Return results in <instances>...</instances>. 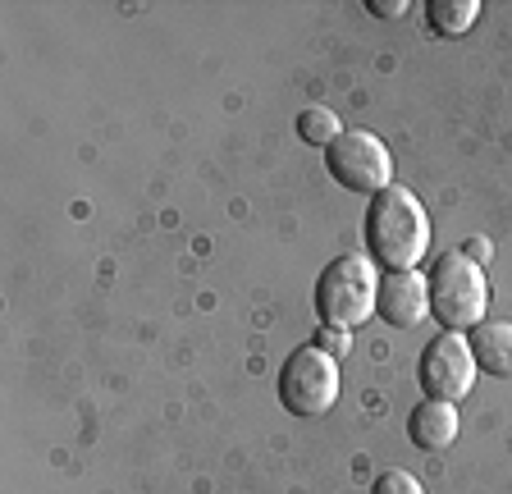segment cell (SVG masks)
<instances>
[{
    "mask_svg": "<svg viewBox=\"0 0 512 494\" xmlns=\"http://www.w3.org/2000/svg\"><path fill=\"white\" fill-rule=\"evenodd\" d=\"M366 247L384 270H416L430 252V215L412 188L389 183L366 206Z\"/></svg>",
    "mask_w": 512,
    "mask_h": 494,
    "instance_id": "6da1fadb",
    "label": "cell"
},
{
    "mask_svg": "<svg viewBox=\"0 0 512 494\" xmlns=\"http://www.w3.org/2000/svg\"><path fill=\"white\" fill-rule=\"evenodd\" d=\"M430 316H435L444 330L471 334L485 312H490V280H485V266H476L462 252H444V257L430 266Z\"/></svg>",
    "mask_w": 512,
    "mask_h": 494,
    "instance_id": "7a4b0ae2",
    "label": "cell"
},
{
    "mask_svg": "<svg viewBox=\"0 0 512 494\" xmlns=\"http://www.w3.org/2000/svg\"><path fill=\"white\" fill-rule=\"evenodd\" d=\"M375 293H380V275L366 257L357 252H343L334 257L330 266L320 270L316 280V312H320V325H362L375 316Z\"/></svg>",
    "mask_w": 512,
    "mask_h": 494,
    "instance_id": "3957f363",
    "label": "cell"
},
{
    "mask_svg": "<svg viewBox=\"0 0 512 494\" xmlns=\"http://www.w3.org/2000/svg\"><path fill=\"white\" fill-rule=\"evenodd\" d=\"M279 403H284L293 417H325V412L339 403V362L320 348H298V353L284 362L279 371Z\"/></svg>",
    "mask_w": 512,
    "mask_h": 494,
    "instance_id": "277c9868",
    "label": "cell"
},
{
    "mask_svg": "<svg viewBox=\"0 0 512 494\" xmlns=\"http://www.w3.org/2000/svg\"><path fill=\"white\" fill-rule=\"evenodd\" d=\"M325 165L348 193L362 197H375L394 183V156L371 129H343L334 147H325Z\"/></svg>",
    "mask_w": 512,
    "mask_h": 494,
    "instance_id": "5b68a950",
    "label": "cell"
},
{
    "mask_svg": "<svg viewBox=\"0 0 512 494\" xmlns=\"http://www.w3.org/2000/svg\"><path fill=\"white\" fill-rule=\"evenodd\" d=\"M416 376H421L426 398H439V403H458V398H467L471 385H476L471 339L467 334H458V330H439L435 339L426 344V353H421Z\"/></svg>",
    "mask_w": 512,
    "mask_h": 494,
    "instance_id": "8992f818",
    "label": "cell"
},
{
    "mask_svg": "<svg viewBox=\"0 0 512 494\" xmlns=\"http://www.w3.org/2000/svg\"><path fill=\"white\" fill-rule=\"evenodd\" d=\"M375 316L394 325V330H412L430 316V280L416 270H389L375 293Z\"/></svg>",
    "mask_w": 512,
    "mask_h": 494,
    "instance_id": "52a82bcc",
    "label": "cell"
},
{
    "mask_svg": "<svg viewBox=\"0 0 512 494\" xmlns=\"http://www.w3.org/2000/svg\"><path fill=\"white\" fill-rule=\"evenodd\" d=\"M407 435H412V444L421 453H444L448 444L458 440V408L439 403V398L416 403L412 417H407Z\"/></svg>",
    "mask_w": 512,
    "mask_h": 494,
    "instance_id": "ba28073f",
    "label": "cell"
},
{
    "mask_svg": "<svg viewBox=\"0 0 512 494\" xmlns=\"http://www.w3.org/2000/svg\"><path fill=\"white\" fill-rule=\"evenodd\" d=\"M467 339L476 371H485L494 380H512V321H480Z\"/></svg>",
    "mask_w": 512,
    "mask_h": 494,
    "instance_id": "9c48e42d",
    "label": "cell"
},
{
    "mask_svg": "<svg viewBox=\"0 0 512 494\" xmlns=\"http://www.w3.org/2000/svg\"><path fill=\"white\" fill-rule=\"evenodd\" d=\"M426 19L439 37H462L480 19V0H430Z\"/></svg>",
    "mask_w": 512,
    "mask_h": 494,
    "instance_id": "30bf717a",
    "label": "cell"
},
{
    "mask_svg": "<svg viewBox=\"0 0 512 494\" xmlns=\"http://www.w3.org/2000/svg\"><path fill=\"white\" fill-rule=\"evenodd\" d=\"M298 133H302V142H311V147H334V138L343 133V124H339V115H334V110L307 106L298 115Z\"/></svg>",
    "mask_w": 512,
    "mask_h": 494,
    "instance_id": "8fae6325",
    "label": "cell"
},
{
    "mask_svg": "<svg viewBox=\"0 0 512 494\" xmlns=\"http://www.w3.org/2000/svg\"><path fill=\"white\" fill-rule=\"evenodd\" d=\"M371 494H426V485L416 481L412 472H403V467H389V472L375 476Z\"/></svg>",
    "mask_w": 512,
    "mask_h": 494,
    "instance_id": "7c38bea8",
    "label": "cell"
},
{
    "mask_svg": "<svg viewBox=\"0 0 512 494\" xmlns=\"http://www.w3.org/2000/svg\"><path fill=\"white\" fill-rule=\"evenodd\" d=\"M311 348H320V353H330L334 362H339V357L352 353V330H343V325H320Z\"/></svg>",
    "mask_w": 512,
    "mask_h": 494,
    "instance_id": "4fadbf2b",
    "label": "cell"
},
{
    "mask_svg": "<svg viewBox=\"0 0 512 494\" xmlns=\"http://www.w3.org/2000/svg\"><path fill=\"white\" fill-rule=\"evenodd\" d=\"M490 238H467V247H462V257H471L476 261V266H485V261H490Z\"/></svg>",
    "mask_w": 512,
    "mask_h": 494,
    "instance_id": "5bb4252c",
    "label": "cell"
},
{
    "mask_svg": "<svg viewBox=\"0 0 512 494\" xmlns=\"http://www.w3.org/2000/svg\"><path fill=\"white\" fill-rule=\"evenodd\" d=\"M366 10L380 14V19H398V14H407V0H371Z\"/></svg>",
    "mask_w": 512,
    "mask_h": 494,
    "instance_id": "9a60e30c",
    "label": "cell"
}]
</instances>
